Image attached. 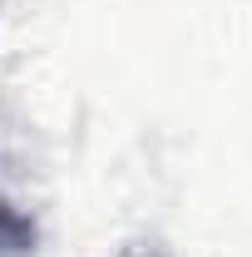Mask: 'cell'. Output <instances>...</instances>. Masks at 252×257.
Here are the masks:
<instances>
[{
  "mask_svg": "<svg viewBox=\"0 0 252 257\" xmlns=\"http://www.w3.org/2000/svg\"><path fill=\"white\" fill-rule=\"evenodd\" d=\"M35 247V223L20 218L10 203H0V257H25Z\"/></svg>",
  "mask_w": 252,
  "mask_h": 257,
  "instance_id": "cell-1",
  "label": "cell"
}]
</instances>
